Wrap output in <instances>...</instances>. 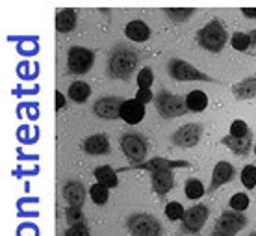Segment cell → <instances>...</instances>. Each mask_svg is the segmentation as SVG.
<instances>
[{"mask_svg":"<svg viewBox=\"0 0 256 236\" xmlns=\"http://www.w3.org/2000/svg\"><path fill=\"white\" fill-rule=\"evenodd\" d=\"M154 82V75H152V69L150 67H143L140 71V75H138V90H150V86Z\"/></svg>","mask_w":256,"mask_h":236,"instance_id":"31","label":"cell"},{"mask_svg":"<svg viewBox=\"0 0 256 236\" xmlns=\"http://www.w3.org/2000/svg\"><path fill=\"white\" fill-rule=\"evenodd\" d=\"M122 99L119 97H102L95 102L93 106V112H95L100 119H117L121 117V106H122Z\"/></svg>","mask_w":256,"mask_h":236,"instance_id":"12","label":"cell"},{"mask_svg":"<svg viewBox=\"0 0 256 236\" xmlns=\"http://www.w3.org/2000/svg\"><path fill=\"white\" fill-rule=\"evenodd\" d=\"M84 151L93 156H100V154L110 153V141L104 134H93L84 141Z\"/></svg>","mask_w":256,"mask_h":236,"instance_id":"17","label":"cell"},{"mask_svg":"<svg viewBox=\"0 0 256 236\" xmlns=\"http://www.w3.org/2000/svg\"><path fill=\"white\" fill-rule=\"evenodd\" d=\"M208 208L204 204H195L190 210H186L184 217H182V230L184 232H190V234H195L198 230L204 227L206 219H208Z\"/></svg>","mask_w":256,"mask_h":236,"instance_id":"11","label":"cell"},{"mask_svg":"<svg viewBox=\"0 0 256 236\" xmlns=\"http://www.w3.org/2000/svg\"><path fill=\"white\" fill-rule=\"evenodd\" d=\"M254 153H256V145H254Z\"/></svg>","mask_w":256,"mask_h":236,"instance_id":"41","label":"cell"},{"mask_svg":"<svg viewBox=\"0 0 256 236\" xmlns=\"http://www.w3.org/2000/svg\"><path fill=\"white\" fill-rule=\"evenodd\" d=\"M174 167H190V162L186 160H167V158H150L145 160L141 164H132L130 167H121L119 171H124V169H145L150 175L152 173H160V171H173Z\"/></svg>","mask_w":256,"mask_h":236,"instance_id":"9","label":"cell"},{"mask_svg":"<svg viewBox=\"0 0 256 236\" xmlns=\"http://www.w3.org/2000/svg\"><path fill=\"white\" fill-rule=\"evenodd\" d=\"M167 71L178 82H197V80L198 82H214L212 77L204 75L202 71H198L197 67H193L192 64H188L184 60H178V58H174L167 64Z\"/></svg>","mask_w":256,"mask_h":236,"instance_id":"4","label":"cell"},{"mask_svg":"<svg viewBox=\"0 0 256 236\" xmlns=\"http://www.w3.org/2000/svg\"><path fill=\"white\" fill-rule=\"evenodd\" d=\"M230 45H232V49H236V51L245 52L250 45H252V41H250V36H249V34L236 32L230 38Z\"/></svg>","mask_w":256,"mask_h":236,"instance_id":"28","label":"cell"},{"mask_svg":"<svg viewBox=\"0 0 256 236\" xmlns=\"http://www.w3.org/2000/svg\"><path fill=\"white\" fill-rule=\"evenodd\" d=\"M156 102V108L160 112L162 117H180V115H184L188 112V106H186V99H182L178 95H173V93H169V91H160L158 97L154 99Z\"/></svg>","mask_w":256,"mask_h":236,"instance_id":"6","label":"cell"},{"mask_svg":"<svg viewBox=\"0 0 256 236\" xmlns=\"http://www.w3.org/2000/svg\"><path fill=\"white\" fill-rule=\"evenodd\" d=\"M150 184H152V190L156 191L158 195H166V193H169L174 186L173 171L152 173V175H150Z\"/></svg>","mask_w":256,"mask_h":236,"instance_id":"16","label":"cell"},{"mask_svg":"<svg viewBox=\"0 0 256 236\" xmlns=\"http://www.w3.org/2000/svg\"><path fill=\"white\" fill-rule=\"evenodd\" d=\"M223 145H226L230 149L232 153L240 154V156H245V154L250 151V134L245 136V138H232V136H224L223 140H221Z\"/></svg>","mask_w":256,"mask_h":236,"instance_id":"20","label":"cell"},{"mask_svg":"<svg viewBox=\"0 0 256 236\" xmlns=\"http://www.w3.org/2000/svg\"><path fill=\"white\" fill-rule=\"evenodd\" d=\"M121 151L132 160V164H141L147 156V140L140 134H124L121 138Z\"/></svg>","mask_w":256,"mask_h":236,"instance_id":"8","label":"cell"},{"mask_svg":"<svg viewBox=\"0 0 256 236\" xmlns=\"http://www.w3.org/2000/svg\"><path fill=\"white\" fill-rule=\"evenodd\" d=\"M245 17H249V19H256V8H244L242 10Z\"/></svg>","mask_w":256,"mask_h":236,"instance_id":"38","label":"cell"},{"mask_svg":"<svg viewBox=\"0 0 256 236\" xmlns=\"http://www.w3.org/2000/svg\"><path fill=\"white\" fill-rule=\"evenodd\" d=\"M249 127H247V123L242 121V119H236V121H232L230 125V130H228V136L232 138H245V136H249Z\"/></svg>","mask_w":256,"mask_h":236,"instance_id":"33","label":"cell"},{"mask_svg":"<svg viewBox=\"0 0 256 236\" xmlns=\"http://www.w3.org/2000/svg\"><path fill=\"white\" fill-rule=\"evenodd\" d=\"M186 106L190 112H202V110L208 106V95L200 90L192 91V93H188V97H186Z\"/></svg>","mask_w":256,"mask_h":236,"instance_id":"24","label":"cell"},{"mask_svg":"<svg viewBox=\"0 0 256 236\" xmlns=\"http://www.w3.org/2000/svg\"><path fill=\"white\" fill-rule=\"evenodd\" d=\"M193 12H195V10H192V8H171V10H166L167 17L176 21V23H182V21L190 19L193 15Z\"/></svg>","mask_w":256,"mask_h":236,"instance_id":"30","label":"cell"},{"mask_svg":"<svg viewBox=\"0 0 256 236\" xmlns=\"http://www.w3.org/2000/svg\"><path fill=\"white\" fill-rule=\"evenodd\" d=\"M124 34H126L128 39H132L136 43H143V41H147L150 38V28L147 26V23L136 19L128 23L126 28H124Z\"/></svg>","mask_w":256,"mask_h":236,"instance_id":"18","label":"cell"},{"mask_svg":"<svg viewBox=\"0 0 256 236\" xmlns=\"http://www.w3.org/2000/svg\"><path fill=\"white\" fill-rule=\"evenodd\" d=\"M90 197L93 199V203L95 204H104L110 197V190L106 188V186L96 182V184H93L90 188Z\"/></svg>","mask_w":256,"mask_h":236,"instance_id":"26","label":"cell"},{"mask_svg":"<svg viewBox=\"0 0 256 236\" xmlns=\"http://www.w3.org/2000/svg\"><path fill=\"white\" fill-rule=\"evenodd\" d=\"M65 236H90V230L86 225H74V227H69L65 230Z\"/></svg>","mask_w":256,"mask_h":236,"instance_id":"35","label":"cell"},{"mask_svg":"<svg viewBox=\"0 0 256 236\" xmlns=\"http://www.w3.org/2000/svg\"><path fill=\"white\" fill-rule=\"evenodd\" d=\"M242 182H244L245 188H254L256 186V166L249 164V166L244 167V171H242Z\"/></svg>","mask_w":256,"mask_h":236,"instance_id":"34","label":"cell"},{"mask_svg":"<svg viewBox=\"0 0 256 236\" xmlns=\"http://www.w3.org/2000/svg\"><path fill=\"white\" fill-rule=\"evenodd\" d=\"M134 99H136V101H140L141 104H147V102L152 101L154 95H152V91H150V90H138V93H136Z\"/></svg>","mask_w":256,"mask_h":236,"instance_id":"36","label":"cell"},{"mask_svg":"<svg viewBox=\"0 0 256 236\" xmlns=\"http://www.w3.org/2000/svg\"><path fill=\"white\" fill-rule=\"evenodd\" d=\"M138 67V54L126 45L116 47L108 58V75L119 80H128Z\"/></svg>","mask_w":256,"mask_h":236,"instance_id":"1","label":"cell"},{"mask_svg":"<svg viewBox=\"0 0 256 236\" xmlns=\"http://www.w3.org/2000/svg\"><path fill=\"white\" fill-rule=\"evenodd\" d=\"M95 64V52L84 47H72L67 54V69L70 75H86Z\"/></svg>","mask_w":256,"mask_h":236,"instance_id":"7","label":"cell"},{"mask_svg":"<svg viewBox=\"0 0 256 236\" xmlns=\"http://www.w3.org/2000/svg\"><path fill=\"white\" fill-rule=\"evenodd\" d=\"M234 166L228 164V162H218L216 167H214V173H212V180H210V188H208V193H214V191L218 190L219 186L226 184V182H230L234 179Z\"/></svg>","mask_w":256,"mask_h":236,"instance_id":"14","label":"cell"},{"mask_svg":"<svg viewBox=\"0 0 256 236\" xmlns=\"http://www.w3.org/2000/svg\"><path fill=\"white\" fill-rule=\"evenodd\" d=\"M245 225H247V217L242 212L224 210L219 216L218 223H216L210 236H236Z\"/></svg>","mask_w":256,"mask_h":236,"instance_id":"5","label":"cell"},{"mask_svg":"<svg viewBox=\"0 0 256 236\" xmlns=\"http://www.w3.org/2000/svg\"><path fill=\"white\" fill-rule=\"evenodd\" d=\"M226 39H228L226 30H224V26L221 25V21H218V19L210 21V23H208V25H206L204 28L197 34L198 45L202 47V49H206V51H210V52H221L223 51Z\"/></svg>","mask_w":256,"mask_h":236,"instance_id":"2","label":"cell"},{"mask_svg":"<svg viewBox=\"0 0 256 236\" xmlns=\"http://www.w3.org/2000/svg\"><path fill=\"white\" fill-rule=\"evenodd\" d=\"M145 114H147V110H145V104H141L140 101H136V99H128V101L122 102L121 106V119L128 125H138L145 119Z\"/></svg>","mask_w":256,"mask_h":236,"instance_id":"13","label":"cell"},{"mask_svg":"<svg viewBox=\"0 0 256 236\" xmlns=\"http://www.w3.org/2000/svg\"><path fill=\"white\" fill-rule=\"evenodd\" d=\"M249 36H250V41H252V45H256V30H252Z\"/></svg>","mask_w":256,"mask_h":236,"instance_id":"39","label":"cell"},{"mask_svg":"<svg viewBox=\"0 0 256 236\" xmlns=\"http://www.w3.org/2000/svg\"><path fill=\"white\" fill-rule=\"evenodd\" d=\"M202 138V127L200 125H195V123H188L184 127H180L173 136H171V141L173 145L182 147V149H190V147H195Z\"/></svg>","mask_w":256,"mask_h":236,"instance_id":"10","label":"cell"},{"mask_svg":"<svg viewBox=\"0 0 256 236\" xmlns=\"http://www.w3.org/2000/svg\"><path fill=\"white\" fill-rule=\"evenodd\" d=\"M249 236H256V232H250V234Z\"/></svg>","mask_w":256,"mask_h":236,"instance_id":"40","label":"cell"},{"mask_svg":"<svg viewBox=\"0 0 256 236\" xmlns=\"http://www.w3.org/2000/svg\"><path fill=\"white\" fill-rule=\"evenodd\" d=\"M232 93H234L238 99H242V101L254 99L256 97V78H245V80H242V82L234 84Z\"/></svg>","mask_w":256,"mask_h":236,"instance_id":"21","label":"cell"},{"mask_svg":"<svg viewBox=\"0 0 256 236\" xmlns=\"http://www.w3.org/2000/svg\"><path fill=\"white\" fill-rule=\"evenodd\" d=\"M91 95V88L82 80H76L69 86V99L70 101L78 102V104H84V102L90 99Z\"/></svg>","mask_w":256,"mask_h":236,"instance_id":"23","label":"cell"},{"mask_svg":"<svg viewBox=\"0 0 256 236\" xmlns=\"http://www.w3.org/2000/svg\"><path fill=\"white\" fill-rule=\"evenodd\" d=\"M65 106V97H64V93L62 91H56V110H62Z\"/></svg>","mask_w":256,"mask_h":236,"instance_id":"37","label":"cell"},{"mask_svg":"<svg viewBox=\"0 0 256 236\" xmlns=\"http://www.w3.org/2000/svg\"><path fill=\"white\" fill-rule=\"evenodd\" d=\"M65 221L74 227V225H82L84 223V212L82 208H76V206H69L67 212H65Z\"/></svg>","mask_w":256,"mask_h":236,"instance_id":"32","label":"cell"},{"mask_svg":"<svg viewBox=\"0 0 256 236\" xmlns=\"http://www.w3.org/2000/svg\"><path fill=\"white\" fill-rule=\"evenodd\" d=\"M64 197L65 201L69 203V206H76V208H82L84 201H86V188H84L82 182H76V180H70L64 186Z\"/></svg>","mask_w":256,"mask_h":236,"instance_id":"15","label":"cell"},{"mask_svg":"<svg viewBox=\"0 0 256 236\" xmlns=\"http://www.w3.org/2000/svg\"><path fill=\"white\" fill-rule=\"evenodd\" d=\"M184 191H186V197L188 199H192V201H197V199H200L206 193V188H204V184H202V182H200L198 179H190L186 182V186H184Z\"/></svg>","mask_w":256,"mask_h":236,"instance_id":"25","label":"cell"},{"mask_svg":"<svg viewBox=\"0 0 256 236\" xmlns=\"http://www.w3.org/2000/svg\"><path fill=\"white\" fill-rule=\"evenodd\" d=\"M184 214H186V210H184V206H182L178 201H171V203L166 204L167 219H171V221H178V219L184 217Z\"/></svg>","mask_w":256,"mask_h":236,"instance_id":"29","label":"cell"},{"mask_svg":"<svg viewBox=\"0 0 256 236\" xmlns=\"http://www.w3.org/2000/svg\"><path fill=\"white\" fill-rule=\"evenodd\" d=\"M76 12L74 10H62V12L56 15V30L60 34H69L74 30L76 26Z\"/></svg>","mask_w":256,"mask_h":236,"instance_id":"19","label":"cell"},{"mask_svg":"<svg viewBox=\"0 0 256 236\" xmlns=\"http://www.w3.org/2000/svg\"><path fill=\"white\" fill-rule=\"evenodd\" d=\"M228 204H230V210L234 212H242L244 214V210H247L249 208V204H250V199L249 195H245V193H234L230 197V201H228Z\"/></svg>","mask_w":256,"mask_h":236,"instance_id":"27","label":"cell"},{"mask_svg":"<svg viewBox=\"0 0 256 236\" xmlns=\"http://www.w3.org/2000/svg\"><path fill=\"white\" fill-rule=\"evenodd\" d=\"M126 227L132 236H162V223L156 219V216L140 212L128 217Z\"/></svg>","mask_w":256,"mask_h":236,"instance_id":"3","label":"cell"},{"mask_svg":"<svg viewBox=\"0 0 256 236\" xmlns=\"http://www.w3.org/2000/svg\"><path fill=\"white\" fill-rule=\"evenodd\" d=\"M95 179H96V182L98 184H102V186H106V188H116L117 186V171L114 169V167H110V166H100V167H96L95 169Z\"/></svg>","mask_w":256,"mask_h":236,"instance_id":"22","label":"cell"}]
</instances>
